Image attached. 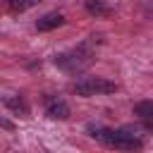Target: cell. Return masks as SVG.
I'll return each mask as SVG.
<instances>
[{
	"label": "cell",
	"instance_id": "1",
	"mask_svg": "<svg viewBox=\"0 0 153 153\" xmlns=\"http://www.w3.org/2000/svg\"><path fill=\"white\" fill-rule=\"evenodd\" d=\"M88 131H91L93 139H98L108 148H117V151H141L143 148L141 134L131 127L108 129V127H100V124H88Z\"/></svg>",
	"mask_w": 153,
	"mask_h": 153
},
{
	"label": "cell",
	"instance_id": "2",
	"mask_svg": "<svg viewBox=\"0 0 153 153\" xmlns=\"http://www.w3.org/2000/svg\"><path fill=\"white\" fill-rule=\"evenodd\" d=\"M91 57H93V53H91V50H88V45L84 43V45H79V48L69 50V53L57 55V57H55V62H57L65 72L76 74V72H81V69H86V67L91 65Z\"/></svg>",
	"mask_w": 153,
	"mask_h": 153
},
{
	"label": "cell",
	"instance_id": "3",
	"mask_svg": "<svg viewBox=\"0 0 153 153\" xmlns=\"http://www.w3.org/2000/svg\"><path fill=\"white\" fill-rule=\"evenodd\" d=\"M72 88L79 96H100V93H115L117 91V84L115 81H108L103 76H84Z\"/></svg>",
	"mask_w": 153,
	"mask_h": 153
},
{
	"label": "cell",
	"instance_id": "4",
	"mask_svg": "<svg viewBox=\"0 0 153 153\" xmlns=\"http://www.w3.org/2000/svg\"><path fill=\"white\" fill-rule=\"evenodd\" d=\"M45 112L53 120H67L69 117V105L60 98V96H48L45 98Z\"/></svg>",
	"mask_w": 153,
	"mask_h": 153
},
{
	"label": "cell",
	"instance_id": "5",
	"mask_svg": "<svg viewBox=\"0 0 153 153\" xmlns=\"http://www.w3.org/2000/svg\"><path fill=\"white\" fill-rule=\"evenodd\" d=\"M65 24V17L60 14V12H48V14H43L38 22H36V29L38 31H50V29H57V26H62Z\"/></svg>",
	"mask_w": 153,
	"mask_h": 153
},
{
	"label": "cell",
	"instance_id": "6",
	"mask_svg": "<svg viewBox=\"0 0 153 153\" xmlns=\"http://www.w3.org/2000/svg\"><path fill=\"white\" fill-rule=\"evenodd\" d=\"M134 115H139V120L153 131V100H141L134 105Z\"/></svg>",
	"mask_w": 153,
	"mask_h": 153
},
{
	"label": "cell",
	"instance_id": "7",
	"mask_svg": "<svg viewBox=\"0 0 153 153\" xmlns=\"http://www.w3.org/2000/svg\"><path fill=\"white\" fill-rule=\"evenodd\" d=\"M41 0H7L10 10L12 12H24V10H31L33 5H38Z\"/></svg>",
	"mask_w": 153,
	"mask_h": 153
},
{
	"label": "cell",
	"instance_id": "8",
	"mask_svg": "<svg viewBox=\"0 0 153 153\" xmlns=\"http://www.w3.org/2000/svg\"><path fill=\"white\" fill-rule=\"evenodd\" d=\"M86 10H88L91 14H98V17H103V14H108V12H110L100 0H86Z\"/></svg>",
	"mask_w": 153,
	"mask_h": 153
},
{
	"label": "cell",
	"instance_id": "9",
	"mask_svg": "<svg viewBox=\"0 0 153 153\" xmlns=\"http://www.w3.org/2000/svg\"><path fill=\"white\" fill-rule=\"evenodd\" d=\"M5 105H10L12 110H17V112H22V115L29 112V108H26V103H24L22 98H5Z\"/></svg>",
	"mask_w": 153,
	"mask_h": 153
}]
</instances>
